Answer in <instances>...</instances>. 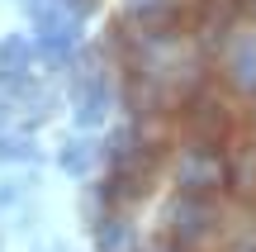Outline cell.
<instances>
[{"label": "cell", "mask_w": 256, "mask_h": 252, "mask_svg": "<svg viewBox=\"0 0 256 252\" xmlns=\"http://www.w3.org/2000/svg\"><path fill=\"white\" fill-rule=\"evenodd\" d=\"M100 252H133V228H124V224L104 228V238H100Z\"/></svg>", "instance_id": "10"}, {"label": "cell", "mask_w": 256, "mask_h": 252, "mask_svg": "<svg viewBox=\"0 0 256 252\" xmlns=\"http://www.w3.org/2000/svg\"><path fill=\"white\" fill-rule=\"evenodd\" d=\"M180 190L185 195H194V200H209V190H218L223 181H228V167H223L214 152H190V157L180 162Z\"/></svg>", "instance_id": "3"}, {"label": "cell", "mask_w": 256, "mask_h": 252, "mask_svg": "<svg viewBox=\"0 0 256 252\" xmlns=\"http://www.w3.org/2000/svg\"><path fill=\"white\" fill-rule=\"evenodd\" d=\"M228 181H232L238 195H256V152H252V157H242L238 167L228 171Z\"/></svg>", "instance_id": "7"}, {"label": "cell", "mask_w": 256, "mask_h": 252, "mask_svg": "<svg viewBox=\"0 0 256 252\" xmlns=\"http://www.w3.org/2000/svg\"><path fill=\"white\" fill-rule=\"evenodd\" d=\"M28 57H34V53H28L24 38H5V48H0V67H5V72H24Z\"/></svg>", "instance_id": "8"}, {"label": "cell", "mask_w": 256, "mask_h": 252, "mask_svg": "<svg viewBox=\"0 0 256 252\" xmlns=\"http://www.w3.org/2000/svg\"><path fill=\"white\" fill-rule=\"evenodd\" d=\"M228 76H232V86H252L256 81V43H242L228 57Z\"/></svg>", "instance_id": "5"}, {"label": "cell", "mask_w": 256, "mask_h": 252, "mask_svg": "<svg viewBox=\"0 0 256 252\" xmlns=\"http://www.w3.org/2000/svg\"><path fill=\"white\" fill-rule=\"evenodd\" d=\"M104 110H110V91H104L100 81H95V86L86 81L81 86V105H76V119H81V124H100Z\"/></svg>", "instance_id": "4"}, {"label": "cell", "mask_w": 256, "mask_h": 252, "mask_svg": "<svg viewBox=\"0 0 256 252\" xmlns=\"http://www.w3.org/2000/svg\"><path fill=\"white\" fill-rule=\"evenodd\" d=\"M95 152H100L95 143H72V148L62 152V167H66V171H76V176H86V171L95 167Z\"/></svg>", "instance_id": "6"}, {"label": "cell", "mask_w": 256, "mask_h": 252, "mask_svg": "<svg viewBox=\"0 0 256 252\" xmlns=\"http://www.w3.org/2000/svg\"><path fill=\"white\" fill-rule=\"evenodd\" d=\"M242 0H200V15L209 19V24H228L232 15H238Z\"/></svg>", "instance_id": "9"}, {"label": "cell", "mask_w": 256, "mask_h": 252, "mask_svg": "<svg viewBox=\"0 0 256 252\" xmlns=\"http://www.w3.org/2000/svg\"><path fill=\"white\" fill-rule=\"evenodd\" d=\"M180 133L194 152H218L232 133V110L209 91H194L190 100L180 105Z\"/></svg>", "instance_id": "1"}, {"label": "cell", "mask_w": 256, "mask_h": 252, "mask_svg": "<svg viewBox=\"0 0 256 252\" xmlns=\"http://www.w3.org/2000/svg\"><path fill=\"white\" fill-rule=\"evenodd\" d=\"M171 238L176 243H200V238H209L214 228H218V214H214V205L209 200H194V195H185V200H176L171 205Z\"/></svg>", "instance_id": "2"}, {"label": "cell", "mask_w": 256, "mask_h": 252, "mask_svg": "<svg viewBox=\"0 0 256 252\" xmlns=\"http://www.w3.org/2000/svg\"><path fill=\"white\" fill-rule=\"evenodd\" d=\"M72 5H76V10H95L100 0H72Z\"/></svg>", "instance_id": "11"}]
</instances>
